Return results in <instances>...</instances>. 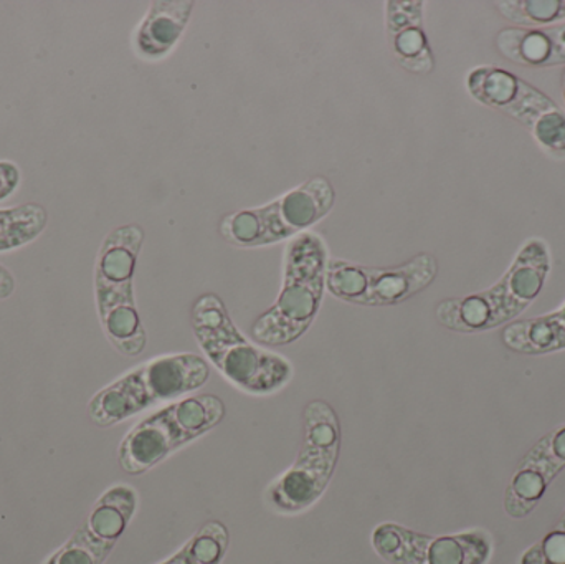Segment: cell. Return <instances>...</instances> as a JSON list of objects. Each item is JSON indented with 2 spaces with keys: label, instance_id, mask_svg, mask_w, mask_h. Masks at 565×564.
Instances as JSON below:
<instances>
[{
  "label": "cell",
  "instance_id": "cell-1",
  "mask_svg": "<svg viewBox=\"0 0 565 564\" xmlns=\"http://www.w3.org/2000/svg\"><path fill=\"white\" fill-rule=\"evenodd\" d=\"M191 328L205 361L241 393L271 396L291 383V361L245 337L218 295L204 294L194 301Z\"/></svg>",
  "mask_w": 565,
  "mask_h": 564
},
{
  "label": "cell",
  "instance_id": "cell-2",
  "mask_svg": "<svg viewBox=\"0 0 565 564\" xmlns=\"http://www.w3.org/2000/svg\"><path fill=\"white\" fill-rule=\"evenodd\" d=\"M553 268V254L544 238L521 245L508 270L487 290L447 298L435 308L441 327L455 333L478 334L516 321L544 290Z\"/></svg>",
  "mask_w": 565,
  "mask_h": 564
},
{
  "label": "cell",
  "instance_id": "cell-3",
  "mask_svg": "<svg viewBox=\"0 0 565 564\" xmlns=\"http://www.w3.org/2000/svg\"><path fill=\"white\" fill-rule=\"evenodd\" d=\"M328 244L308 231L286 244L282 281L275 304L252 323V340L281 348L301 340L321 311L328 291Z\"/></svg>",
  "mask_w": 565,
  "mask_h": 564
},
{
  "label": "cell",
  "instance_id": "cell-4",
  "mask_svg": "<svg viewBox=\"0 0 565 564\" xmlns=\"http://www.w3.org/2000/svg\"><path fill=\"white\" fill-rule=\"evenodd\" d=\"M209 380L211 364L201 354H161L99 390L88 403L89 421L99 429L118 426L161 404L192 396Z\"/></svg>",
  "mask_w": 565,
  "mask_h": 564
},
{
  "label": "cell",
  "instance_id": "cell-5",
  "mask_svg": "<svg viewBox=\"0 0 565 564\" xmlns=\"http://www.w3.org/2000/svg\"><path fill=\"white\" fill-rule=\"evenodd\" d=\"M145 237V231L138 224L113 228L99 247L93 274L96 311L103 333L126 358L145 353L148 344L135 290L136 268Z\"/></svg>",
  "mask_w": 565,
  "mask_h": 564
},
{
  "label": "cell",
  "instance_id": "cell-6",
  "mask_svg": "<svg viewBox=\"0 0 565 564\" xmlns=\"http://www.w3.org/2000/svg\"><path fill=\"white\" fill-rule=\"evenodd\" d=\"M301 426L295 462L265 490V503L278 515H299L312 509L328 492L341 457V421L328 401H309Z\"/></svg>",
  "mask_w": 565,
  "mask_h": 564
},
{
  "label": "cell",
  "instance_id": "cell-7",
  "mask_svg": "<svg viewBox=\"0 0 565 564\" xmlns=\"http://www.w3.org/2000/svg\"><path fill=\"white\" fill-rule=\"evenodd\" d=\"M225 416L227 406L217 394H192L166 404L122 437L118 447L119 467L128 476H145L217 429Z\"/></svg>",
  "mask_w": 565,
  "mask_h": 564
},
{
  "label": "cell",
  "instance_id": "cell-8",
  "mask_svg": "<svg viewBox=\"0 0 565 564\" xmlns=\"http://www.w3.org/2000/svg\"><path fill=\"white\" fill-rule=\"evenodd\" d=\"M335 204V189L322 175L308 179L289 189L280 198L225 215L221 222L222 237L238 248H262L288 244L311 231Z\"/></svg>",
  "mask_w": 565,
  "mask_h": 564
},
{
  "label": "cell",
  "instance_id": "cell-9",
  "mask_svg": "<svg viewBox=\"0 0 565 564\" xmlns=\"http://www.w3.org/2000/svg\"><path fill=\"white\" fill-rule=\"evenodd\" d=\"M471 98L520 123L554 159H565V109L510 70L480 65L467 75Z\"/></svg>",
  "mask_w": 565,
  "mask_h": 564
},
{
  "label": "cell",
  "instance_id": "cell-10",
  "mask_svg": "<svg viewBox=\"0 0 565 564\" xmlns=\"http://www.w3.org/2000/svg\"><path fill=\"white\" fill-rule=\"evenodd\" d=\"M438 275L431 254H418L392 267H371L344 258L328 265V291L344 304L358 307H397L427 290Z\"/></svg>",
  "mask_w": 565,
  "mask_h": 564
},
{
  "label": "cell",
  "instance_id": "cell-11",
  "mask_svg": "<svg viewBox=\"0 0 565 564\" xmlns=\"http://www.w3.org/2000/svg\"><path fill=\"white\" fill-rule=\"evenodd\" d=\"M371 545L388 564H488L494 552L493 536L483 529L428 535L394 522L375 526Z\"/></svg>",
  "mask_w": 565,
  "mask_h": 564
},
{
  "label": "cell",
  "instance_id": "cell-12",
  "mask_svg": "<svg viewBox=\"0 0 565 564\" xmlns=\"http://www.w3.org/2000/svg\"><path fill=\"white\" fill-rule=\"evenodd\" d=\"M564 470L565 423L541 437L518 464L504 492L507 515L513 520L527 519Z\"/></svg>",
  "mask_w": 565,
  "mask_h": 564
},
{
  "label": "cell",
  "instance_id": "cell-13",
  "mask_svg": "<svg viewBox=\"0 0 565 564\" xmlns=\"http://www.w3.org/2000/svg\"><path fill=\"white\" fill-rule=\"evenodd\" d=\"M424 6L420 0L385 2L388 45L401 66L414 75H428L435 68L434 52L425 32Z\"/></svg>",
  "mask_w": 565,
  "mask_h": 564
},
{
  "label": "cell",
  "instance_id": "cell-14",
  "mask_svg": "<svg viewBox=\"0 0 565 564\" xmlns=\"http://www.w3.org/2000/svg\"><path fill=\"white\" fill-rule=\"evenodd\" d=\"M192 0H156L132 33V49L145 62L156 63L174 52L191 23Z\"/></svg>",
  "mask_w": 565,
  "mask_h": 564
},
{
  "label": "cell",
  "instance_id": "cell-15",
  "mask_svg": "<svg viewBox=\"0 0 565 564\" xmlns=\"http://www.w3.org/2000/svg\"><path fill=\"white\" fill-rule=\"evenodd\" d=\"M498 53L526 68L565 66V20L540 29L507 26L494 36Z\"/></svg>",
  "mask_w": 565,
  "mask_h": 564
},
{
  "label": "cell",
  "instance_id": "cell-16",
  "mask_svg": "<svg viewBox=\"0 0 565 564\" xmlns=\"http://www.w3.org/2000/svg\"><path fill=\"white\" fill-rule=\"evenodd\" d=\"M501 341L508 350L526 357L565 351V301L551 313L508 324L501 330Z\"/></svg>",
  "mask_w": 565,
  "mask_h": 564
},
{
  "label": "cell",
  "instance_id": "cell-17",
  "mask_svg": "<svg viewBox=\"0 0 565 564\" xmlns=\"http://www.w3.org/2000/svg\"><path fill=\"white\" fill-rule=\"evenodd\" d=\"M49 225V211L36 202L0 209V254L35 242Z\"/></svg>",
  "mask_w": 565,
  "mask_h": 564
},
{
  "label": "cell",
  "instance_id": "cell-18",
  "mask_svg": "<svg viewBox=\"0 0 565 564\" xmlns=\"http://www.w3.org/2000/svg\"><path fill=\"white\" fill-rule=\"evenodd\" d=\"M231 549V533L218 520L205 522L174 555L158 564H222Z\"/></svg>",
  "mask_w": 565,
  "mask_h": 564
},
{
  "label": "cell",
  "instance_id": "cell-19",
  "mask_svg": "<svg viewBox=\"0 0 565 564\" xmlns=\"http://www.w3.org/2000/svg\"><path fill=\"white\" fill-rule=\"evenodd\" d=\"M115 549L116 543L103 539L88 523L83 522L43 564H105Z\"/></svg>",
  "mask_w": 565,
  "mask_h": 564
},
{
  "label": "cell",
  "instance_id": "cell-20",
  "mask_svg": "<svg viewBox=\"0 0 565 564\" xmlns=\"http://www.w3.org/2000/svg\"><path fill=\"white\" fill-rule=\"evenodd\" d=\"M494 7L518 29H540L565 20V0H501Z\"/></svg>",
  "mask_w": 565,
  "mask_h": 564
},
{
  "label": "cell",
  "instance_id": "cell-21",
  "mask_svg": "<svg viewBox=\"0 0 565 564\" xmlns=\"http://www.w3.org/2000/svg\"><path fill=\"white\" fill-rule=\"evenodd\" d=\"M520 564H565V509L556 526L521 555Z\"/></svg>",
  "mask_w": 565,
  "mask_h": 564
},
{
  "label": "cell",
  "instance_id": "cell-22",
  "mask_svg": "<svg viewBox=\"0 0 565 564\" xmlns=\"http://www.w3.org/2000/svg\"><path fill=\"white\" fill-rule=\"evenodd\" d=\"M20 185L19 166L12 161H0V202L7 201Z\"/></svg>",
  "mask_w": 565,
  "mask_h": 564
},
{
  "label": "cell",
  "instance_id": "cell-23",
  "mask_svg": "<svg viewBox=\"0 0 565 564\" xmlns=\"http://www.w3.org/2000/svg\"><path fill=\"white\" fill-rule=\"evenodd\" d=\"M15 287V277H13L12 272L6 265L0 264V300L12 297Z\"/></svg>",
  "mask_w": 565,
  "mask_h": 564
},
{
  "label": "cell",
  "instance_id": "cell-24",
  "mask_svg": "<svg viewBox=\"0 0 565 564\" xmlns=\"http://www.w3.org/2000/svg\"><path fill=\"white\" fill-rule=\"evenodd\" d=\"M561 95H563V102L565 106V66L563 70V76H561Z\"/></svg>",
  "mask_w": 565,
  "mask_h": 564
}]
</instances>
